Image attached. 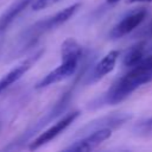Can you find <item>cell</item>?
Wrapping results in <instances>:
<instances>
[{
    "label": "cell",
    "instance_id": "1",
    "mask_svg": "<svg viewBox=\"0 0 152 152\" xmlns=\"http://www.w3.org/2000/svg\"><path fill=\"white\" fill-rule=\"evenodd\" d=\"M152 82V69H144L133 66L127 74L118 78L100 97L90 103V108H99L103 106H113L125 101L131 94L140 88L142 84Z\"/></svg>",
    "mask_w": 152,
    "mask_h": 152
},
{
    "label": "cell",
    "instance_id": "2",
    "mask_svg": "<svg viewBox=\"0 0 152 152\" xmlns=\"http://www.w3.org/2000/svg\"><path fill=\"white\" fill-rule=\"evenodd\" d=\"M83 56L81 44L75 38H66L61 45V64L48 72L37 84L36 89H43L71 77L78 69Z\"/></svg>",
    "mask_w": 152,
    "mask_h": 152
},
{
    "label": "cell",
    "instance_id": "3",
    "mask_svg": "<svg viewBox=\"0 0 152 152\" xmlns=\"http://www.w3.org/2000/svg\"><path fill=\"white\" fill-rule=\"evenodd\" d=\"M81 4L76 2L72 4L58 12H56L55 14L46 17L44 19H40L38 21H36L34 24L30 25L28 27H26V30H24L21 32V34L19 36L18 39V53H21L23 51L30 49L32 45L36 44V42L44 36L45 33L57 28L58 26L63 25L64 23H66L71 17H74V14L80 10Z\"/></svg>",
    "mask_w": 152,
    "mask_h": 152
},
{
    "label": "cell",
    "instance_id": "4",
    "mask_svg": "<svg viewBox=\"0 0 152 152\" xmlns=\"http://www.w3.org/2000/svg\"><path fill=\"white\" fill-rule=\"evenodd\" d=\"M71 95H72V91H71V90L65 91V93L58 99V101H57L46 113L43 114V116H42L39 120H37L31 127H28L25 132H23V133L17 138V140L11 144L12 146H8V147H6V148H7V150H10V148H12V150L18 148V145H21V144H24L25 141H27L28 139H31V138H32L37 132H39L44 126H46V125L50 124L52 120H55L56 118H58V116L68 108V106H69V103H70V100H71Z\"/></svg>",
    "mask_w": 152,
    "mask_h": 152
},
{
    "label": "cell",
    "instance_id": "5",
    "mask_svg": "<svg viewBox=\"0 0 152 152\" xmlns=\"http://www.w3.org/2000/svg\"><path fill=\"white\" fill-rule=\"evenodd\" d=\"M80 115L78 110H74L71 113H68L65 115H63L58 121H56L52 126H50L48 129H45L44 132H42L28 146L30 150H37L39 147H42L43 145L50 142L51 140H53L56 137H58L65 128H68Z\"/></svg>",
    "mask_w": 152,
    "mask_h": 152
},
{
    "label": "cell",
    "instance_id": "6",
    "mask_svg": "<svg viewBox=\"0 0 152 152\" xmlns=\"http://www.w3.org/2000/svg\"><path fill=\"white\" fill-rule=\"evenodd\" d=\"M44 50L40 49L36 52H33L32 55H30L28 57H26L25 59L20 61L18 64H15L11 70H8L5 75H2L0 77V94L7 89L10 86H12L13 83H15L18 80H20L43 56Z\"/></svg>",
    "mask_w": 152,
    "mask_h": 152
},
{
    "label": "cell",
    "instance_id": "7",
    "mask_svg": "<svg viewBox=\"0 0 152 152\" xmlns=\"http://www.w3.org/2000/svg\"><path fill=\"white\" fill-rule=\"evenodd\" d=\"M146 15H147V10L145 7L135 8L133 11H131L124 18H121V20L119 23H116L112 27V30L109 32V38L115 40V39H119L121 37L128 34L145 20Z\"/></svg>",
    "mask_w": 152,
    "mask_h": 152
},
{
    "label": "cell",
    "instance_id": "8",
    "mask_svg": "<svg viewBox=\"0 0 152 152\" xmlns=\"http://www.w3.org/2000/svg\"><path fill=\"white\" fill-rule=\"evenodd\" d=\"M131 119H132V114H129V113H122V112L112 113V114L94 119L93 121H89L84 127H82L78 131V135L83 137V135H86V134H88L93 131L101 129V128L114 129V128H118V127L122 126L124 124H126Z\"/></svg>",
    "mask_w": 152,
    "mask_h": 152
},
{
    "label": "cell",
    "instance_id": "9",
    "mask_svg": "<svg viewBox=\"0 0 152 152\" xmlns=\"http://www.w3.org/2000/svg\"><path fill=\"white\" fill-rule=\"evenodd\" d=\"M110 128H101L93 131L86 135H83L81 139L74 141L69 146L64 148V151H70V152H88L94 148H96L101 142L107 140L112 135Z\"/></svg>",
    "mask_w": 152,
    "mask_h": 152
},
{
    "label": "cell",
    "instance_id": "10",
    "mask_svg": "<svg viewBox=\"0 0 152 152\" xmlns=\"http://www.w3.org/2000/svg\"><path fill=\"white\" fill-rule=\"evenodd\" d=\"M119 58V51L118 50H110L108 53H106L97 63L93 65L90 71L86 75V84H93L101 78H103L107 74H109Z\"/></svg>",
    "mask_w": 152,
    "mask_h": 152
},
{
    "label": "cell",
    "instance_id": "11",
    "mask_svg": "<svg viewBox=\"0 0 152 152\" xmlns=\"http://www.w3.org/2000/svg\"><path fill=\"white\" fill-rule=\"evenodd\" d=\"M34 0H15L0 14V34L5 32L12 23L31 5Z\"/></svg>",
    "mask_w": 152,
    "mask_h": 152
},
{
    "label": "cell",
    "instance_id": "12",
    "mask_svg": "<svg viewBox=\"0 0 152 152\" xmlns=\"http://www.w3.org/2000/svg\"><path fill=\"white\" fill-rule=\"evenodd\" d=\"M147 48H148L147 40H140L135 45L131 46L126 51V53H125V56L122 58V65L131 69V68L135 66L137 64H139L147 56L146 55L147 50H148Z\"/></svg>",
    "mask_w": 152,
    "mask_h": 152
},
{
    "label": "cell",
    "instance_id": "13",
    "mask_svg": "<svg viewBox=\"0 0 152 152\" xmlns=\"http://www.w3.org/2000/svg\"><path fill=\"white\" fill-rule=\"evenodd\" d=\"M134 132L137 134H145V133H151L152 132V118L145 119L140 122H138L134 126Z\"/></svg>",
    "mask_w": 152,
    "mask_h": 152
},
{
    "label": "cell",
    "instance_id": "14",
    "mask_svg": "<svg viewBox=\"0 0 152 152\" xmlns=\"http://www.w3.org/2000/svg\"><path fill=\"white\" fill-rule=\"evenodd\" d=\"M134 38L140 39V40H150L152 39V20L146 24L144 27L139 28L138 32L134 34Z\"/></svg>",
    "mask_w": 152,
    "mask_h": 152
},
{
    "label": "cell",
    "instance_id": "15",
    "mask_svg": "<svg viewBox=\"0 0 152 152\" xmlns=\"http://www.w3.org/2000/svg\"><path fill=\"white\" fill-rule=\"evenodd\" d=\"M57 1H59V0H34L31 4V6H32V10L39 11V10H44V8L56 4Z\"/></svg>",
    "mask_w": 152,
    "mask_h": 152
},
{
    "label": "cell",
    "instance_id": "16",
    "mask_svg": "<svg viewBox=\"0 0 152 152\" xmlns=\"http://www.w3.org/2000/svg\"><path fill=\"white\" fill-rule=\"evenodd\" d=\"M135 66H140L144 69H152V55H147L139 64H137Z\"/></svg>",
    "mask_w": 152,
    "mask_h": 152
},
{
    "label": "cell",
    "instance_id": "17",
    "mask_svg": "<svg viewBox=\"0 0 152 152\" xmlns=\"http://www.w3.org/2000/svg\"><path fill=\"white\" fill-rule=\"evenodd\" d=\"M152 0H126L127 4H135V2H151Z\"/></svg>",
    "mask_w": 152,
    "mask_h": 152
},
{
    "label": "cell",
    "instance_id": "18",
    "mask_svg": "<svg viewBox=\"0 0 152 152\" xmlns=\"http://www.w3.org/2000/svg\"><path fill=\"white\" fill-rule=\"evenodd\" d=\"M108 4H110V5H114V4H116V2H119L120 0H106Z\"/></svg>",
    "mask_w": 152,
    "mask_h": 152
}]
</instances>
